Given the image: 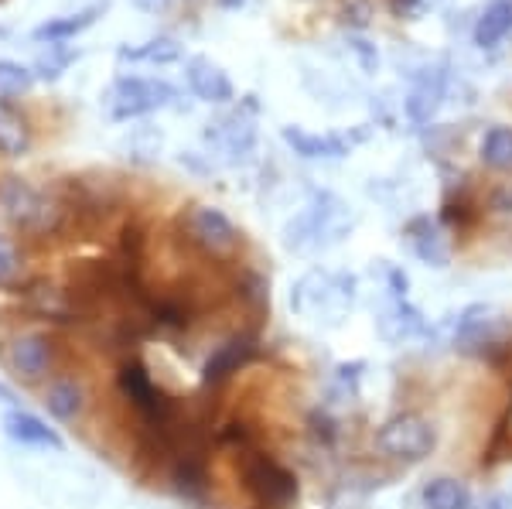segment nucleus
<instances>
[{
	"instance_id": "nucleus-33",
	"label": "nucleus",
	"mask_w": 512,
	"mask_h": 509,
	"mask_svg": "<svg viewBox=\"0 0 512 509\" xmlns=\"http://www.w3.org/2000/svg\"><path fill=\"white\" fill-rule=\"evenodd\" d=\"M0 400H4V404H14V393H11V387H4V383H0Z\"/></svg>"
},
{
	"instance_id": "nucleus-15",
	"label": "nucleus",
	"mask_w": 512,
	"mask_h": 509,
	"mask_svg": "<svg viewBox=\"0 0 512 509\" xmlns=\"http://www.w3.org/2000/svg\"><path fill=\"white\" fill-rule=\"evenodd\" d=\"M495 328H499V311L492 305H468L454 322V346H489Z\"/></svg>"
},
{
	"instance_id": "nucleus-18",
	"label": "nucleus",
	"mask_w": 512,
	"mask_h": 509,
	"mask_svg": "<svg viewBox=\"0 0 512 509\" xmlns=\"http://www.w3.org/2000/svg\"><path fill=\"white\" fill-rule=\"evenodd\" d=\"M420 499H424V509H472V492H468L465 482L451 479V475L427 482Z\"/></svg>"
},
{
	"instance_id": "nucleus-28",
	"label": "nucleus",
	"mask_w": 512,
	"mask_h": 509,
	"mask_svg": "<svg viewBox=\"0 0 512 509\" xmlns=\"http://www.w3.org/2000/svg\"><path fill=\"white\" fill-rule=\"evenodd\" d=\"M18 274H21V260H18V250L7 236H0V287H14L18 284Z\"/></svg>"
},
{
	"instance_id": "nucleus-5",
	"label": "nucleus",
	"mask_w": 512,
	"mask_h": 509,
	"mask_svg": "<svg viewBox=\"0 0 512 509\" xmlns=\"http://www.w3.org/2000/svg\"><path fill=\"white\" fill-rule=\"evenodd\" d=\"M117 387H120L123 397L134 404L137 414L144 417V428L168 431L171 414H175V404H171L168 393H164L158 383L151 380V373H147V369L140 366L137 359H127V363L120 366Z\"/></svg>"
},
{
	"instance_id": "nucleus-24",
	"label": "nucleus",
	"mask_w": 512,
	"mask_h": 509,
	"mask_svg": "<svg viewBox=\"0 0 512 509\" xmlns=\"http://www.w3.org/2000/svg\"><path fill=\"white\" fill-rule=\"evenodd\" d=\"M175 489L185 499H202L209 489V475H205V462L198 455H181L178 469H175Z\"/></svg>"
},
{
	"instance_id": "nucleus-16",
	"label": "nucleus",
	"mask_w": 512,
	"mask_h": 509,
	"mask_svg": "<svg viewBox=\"0 0 512 509\" xmlns=\"http://www.w3.org/2000/svg\"><path fill=\"white\" fill-rule=\"evenodd\" d=\"M410 246L427 267H448L451 264V246H448V236L441 233V226L431 223V219H414L410 223Z\"/></svg>"
},
{
	"instance_id": "nucleus-35",
	"label": "nucleus",
	"mask_w": 512,
	"mask_h": 509,
	"mask_svg": "<svg viewBox=\"0 0 512 509\" xmlns=\"http://www.w3.org/2000/svg\"><path fill=\"white\" fill-rule=\"evenodd\" d=\"M506 503H509V506H512V496H509V499H506Z\"/></svg>"
},
{
	"instance_id": "nucleus-31",
	"label": "nucleus",
	"mask_w": 512,
	"mask_h": 509,
	"mask_svg": "<svg viewBox=\"0 0 512 509\" xmlns=\"http://www.w3.org/2000/svg\"><path fill=\"white\" fill-rule=\"evenodd\" d=\"M130 4H134L137 11H144V14H161L164 7H168V0H130Z\"/></svg>"
},
{
	"instance_id": "nucleus-1",
	"label": "nucleus",
	"mask_w": 512,
	"mask_h": 509,
	"mask_svg": "<svg viewBox=\"0 0 512 509\" xmlns=\"http://www.w3.org/2000/svg\"><path fill=\"white\" fill-rule=\"evenodd\" d=\"M352 219L345 202L332 192H315V199L304 205L301 212L287 223L284 229V243L287 250L308 253V250H321V246H332L349 233Z\"/></svg>"
},
{
	"instance_id": "nucleus-10",
	"label": "nucleus",
	"mask_w": 512,
	"mask_h": 509,
	"mask_svg": "<svg viewBox=\"0 0 512 509\" xmlns=\"http://www.w3.org/2000/svg\"><path fill=\"white\" fill-rule=\"evenodd\" d=\"M52 359H55V342L41 332L18 335L11 342V349H7V363L24 380H41L52 369Z\"/></svg>"
},
{
	"instance_id": "nucleus-12",
	"label": "nucleus",
	"mask_w": 512,
	"mask_h": 509,
	"mask_svg": "<svg viewBox=\"0 0 512 509\" xmlns=\"http://www.w3.org/2000/svg\"><path fill=\"white\" fill-rule=\"evenodd\" d=\"M4 434L11 441H18V445H28V448H52V451L65 448L59 431L48 428V421H41L38 414L21 410V407H11L4 414Z\"/></svg>"
},
{
	"instance_id": "nucleus-14",
	"label": "nucleus",
	"mask_w": 512,
	"mask_h": 509,
	"mask_svg": "<svg viewBox=\"0 0 512 509\" xmlns=\"http://www.w3.org/2000/svg\"><path fill=\"white\" fill-rule=\"evenodd\" d=\"M444 89H448V72H444V69H424V72H420V76L414 79V89H410L407 103H403L407 117L414 123L431 120L434 113L441 110V103H444Z\"/></svg>"
},
{
	"instance_id": "nucleus-13",
	"label": "nucleus",
	"mask_w": 512,
	"mask_h": 509,
	"mask_svg": "<svg viewBox=\"0 0 512 509\" xmlns=\"http://www.w3.org/2000/svg\"><path fill=\"white\" fill-rule=\"evenodd\" d=\"M253 356H256V339H253V335H233V339H226L209 359H205L202 383H205V387H216V383H222L226 376L239 373V366H246Z\"/></svg>"
},
{
	"instance_id": "nucleus-29",
	"label": "nucleus",
	"mask_w": 512,
	"mask_h": 509,
	"mask_svg": "<svg viewBox=\"0 0 512 509\" xmlns=\"http://www.w3.org/2000/svg\"><path fill=\"white\" fill-rule=\"evenodd\" d=\"M427 7H431V0H393V11L400 14V18H407V21H417Z\"/></svg>"
},
{
	"instance_id": "nucleus-20",
	"label": "nucleus",
	"mask_w": 512,
	"mask_h": 509,
	"mask_svg": "<svg viewBox=\"0 0 512 509\" xmlns=\"http://www.w3.org/2000/svg\"><path fill=\"white\" fill-rule=\"evenodd\" d=\"M181 41L171 38V35H158L144 45H123L117 52L120 62H151V65H168V62H178L181 59Z\"/></svg>"
},
{
	"instance_id": "nucleus-4",
	"label": "nucleus",
	"mask_w": 512,
	"mask_h": 509,
	"mask_svg": "<svg viewBox=\"0 0 512 509\" xmlns=\"http://www.w3.org/2000/svg\"><path fill=\"white\" fill-rule=\"evenodd\" d=\"M178 100V89L164 79H144V76H120L106 93V113L113 123H127L137 117H147L154 110H164Z\"/></svg>"
},
{
	"instance_id": "nucleus-11",
	"label": "nucleus",
	"mask_w": 512,
	"mask_h": 509,
	"mask_svg": "<svg viewBox=\"0 0 512 509\" xmlns=\"http://www.w3.org/2000/svg\"><path fill=\"white\" fill-rule=\"evenodd\" d=\"M185 79L188 86H192V93L198 96L202 103H229L236 96L233 82H229V76L222 72V65H216L212 59H205V55H192L185 65Z\"/></svg>"
},
{
	"instance_id": "nucleus-2",
	"label": "nucleus",
	"mask_w": 512,
	"mask_h": 509,
	"mask_svg": "<svg viewBox=\"0 0 512 509\" xmlns=\"http://www.w3.org/2000/svg\"><path fill=\"white\" fill-rule=\"evenodd\" d=\"M0 209H4V216L11 219L14 226L35 236L55 229L62 219V205L55 199H48V192L28 185L24 178H4V182H0Z\"/></svg>"
},
{
	"instance_id": "nucleus-22",
	"label": "nucleus",
	"mask_w": 512,
	"mask_h": 509,
	"mask_svg": "<svg viewBox=\"0 0 512 509\" xmlns=\"http://www.w3.org/2000/svg\"><path fill=\"white\" fill-rule=\"evenodd\" d=\"M45 407H48V414L59 417V421H72V417H79L82 407H86V390H82L76 380H59L48 387Z\"/></svg>"
},
{
	"instance_id": "nucleus-30",
	"label": "nucleus",
	"mask_w": 512,
	"mask_h": 509,
	"mask_svg": "<svg viewBox=\"0 0 512 509\" xmlns=\"http://www.w3.org/2000/svg\"><path fill=\"white\" fill-rule=\"evenodd\" d=\"M492 205H495L499 212H512V185L499 188V192L492 195Z\"/></svg>"
},
{
	"instance_id": "nucleus-17",
	"label": "nucleus",
	"mask_w": 512,
	"mask_h": 509,
	"mask_svg": "<svg viewBox=\"0 0 512 509\" xmlns=\"http://www.w3.org/2000/svg\"><path fill=\"white\" fill-rule=\"evenodd\" d=\"M509 31H512V0H492L475 21V45L482 52H489Z\"/></svg>"
},
{
	"instance_id": "nucleus-8",
	"label": "nucleus",
	"mask_w": 512,
	"mask_h": 509,
	"mask_svg": "<svg viewBox=\"0 0 512 509\" xmlns=\"http://www.w3.org/2000/svg\"><path fill=\"white\" fill-rule=\"evenodd\" d=\"M205 141L216 154H222V161L239 164L253 154L256 147V127L246 113H226V117L212 120L205 130Z\"/></svg>"
},
{
	"instance_id": "nucleus-32",
	"label": "nucleus",
	"mask_w": 512,
	"mask_h": 509,
	"mask_svg": "<svg viewBox=\"0 0 512 509\" xmlns=\"http://www.w3.org/2000/svg\"><path fill=\"white\" fill-rule=\"evenodd\" d=\"M475 509H506V499H485V503Z\"/></svg>"
},
{
	"instance_id": "nucleus-7",
	"label": "nucleus",
	"mask_w": 512,
	"mask_h": 509,
	"mask_svg": "<svg viewBox=\"0 0 512 509\" xmlns=\"http://www.w3.org/2000/svg\"><path fill=\"white\" fill-rule=\"evenodd\" d=\"M185 233L205 253H233L239 243L236 226L229 223V216L216 209V205H195L185 216Z\"/></svg>"
},
{
	"instance_id": "nucleus-6",
	"label": "nucleus",
	"mask_w": 512,
	"mask_h": 509,
	"mask_svg": "<svg viewBox=\"0 0 512 509\" xmlns=\"http://www.w3.org/2000/svg\"><path fill=\"white\" fill-rule=\"evenodd\" d=\"M376 445L400 462H424L437 445V434L431 421H424L420 414H396L379 428Z\"/></svg>"
},
{
	"instance_id": "nucleus-26",
	"label": "nucleus",
	"mask_w": 512,
	"mask_h": 509,
	"mask_svg": "<svg viewBox=\"0 0 512 509\" xmlns=\"http://www.w3.org/2000/svg\"><path fill=\"white\" fill-rule=\"evenodd\" d=\"M31 82H35V72H31L28 65L14 62V59H0V100L28 93Z\"/></svg>"
},
{
	"instance_id": "nucleus-34",
	"label": "nucleus",
	"mask_w": 512,
	"mask_h": 509,
	"mask_svg": "<svg viewBox=\"0 0 512 509\" xmlns=\"http://www.w3.org/2000/svg\"><path fill=\"white\" fill-rule=\"evenodd\" d=\"M219 4H222V7H239L243 0H219Z\"/></svg>"
},
{
	"instance_id": "nucleus-19",
	"label": "nucleus",
	"mask_w": 512,
	"mask_h": 509,
	"mask_svg": "<svg viewBox=\"0 0 512 509\" xmlns=\"http://www.w3.org/2000/svg\"><path fill=\"white\" fill-rule=\"evenodd\" d=\"M31 147V127L14 106L0 100V154L7 158H24Z\"/></svg>"
},
{
	"instance_id": "nucleus-21",
	"label": "nucleus",
	"mask_w": 512,
	"mask_h": 509,
	"mask_svg": "<svg viewBox=\"0 0 512 509\" xmlns=\"http://www.w3.org/2000/svg\"><path fill=\"white\" fill-rule=\"evenodd\" d=\"M103 11H106V4H93V7H86V11L65 14V18H52V21L38 24L35 38L38 41H69V38L82 35V31H86L89 24H93Z\"/></svg>"
},
{
	"instance_id": "nucleus-25",
	"label": "nucleus",
	"mask_w": 512,
	"mask_h": 509,
	"mask_svg": "<svg viewBox=\"0 0 512 509\" xmlns=\"http://www.w3.org/2000/svg\"><path fill=\"white\" fill-rule=\"evenodd\" d=\"M76 59H79L76 48L62 45V41H48V48L35 59V69L31 72H35V79H41V82H55Z\"/></svg>"
},
{
	"instance_id": "nucleus-23",
	"label": "nucleus",
	"mask_w": 512,
	"mask_h": 509,
	"mask_svg": "<svg viewBox=\"0 0 512 509\" xmlns=\"http://www.w3.org/2000/svg\"><path fill=\"white\" fill-rule=\"evenodd\" d=\"M478 158L485 168L492 171H509L512 168V127H489L478 144Z\"/></svg>"
},
{
	"instance_id": "nucleus-3",
	"label": "nucleus",
	"mask_w": 512,
	"mask_h": 509,
	"mask_svg": "<svg viewBox=\"0 0 512 509\" xmlns=\"http://www.w3.org/2000/svg\"><path fill=\"white\" fill-rule=\"evenodd\" d=\"M239 475H243L246 492L263 509H291L297 503V479L287 472L277 458L260 455V451H243L239 458Z\"/></svg>"
},
{
	"instance_id": "nucleus-9",
	"label": "nucleus",
	"mask_w": 512,
	"mask_h": 509,
	"mask_svg": "<svg viewBox=\"0 0 512 509\" xmlns=\"http://www.w3.org/2000/svg\"><path fill=\"white\" fill-rule=\"evenodd\" d=\"M280 137H284V144L291 147L297 158L338 161V158H345V154H352V147L359 144L366 134H311V130H304V127H297V123H291V127L280 130Z\"/></svg>"
},
{
	"instance_id": "nucleus-27",
	"label": "nucleus",
	"mask_w": 512,
	"mask_h": 509,
	"mask_svg": "<svg viewBox=\"0 0 512 509\" xmlns=\"http://www.w3.org/2000/svg\"><path fill=\"white\" fill-rule=\"evenodd\" d=\"M349 52L359 59L366 76H376L379 72V48L373 45V41H369L366 35H359V31H349Z\"/></svg>"
}]
</instances>
